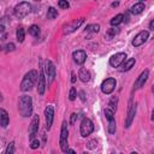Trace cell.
Wrapping results in <instances>:
<instances>
[{"label": "cell", "instance_id": "obj_35", "mask_svg": "<svg viewBox=\"0 0 154 154\" xmlns=\"http://www.w3.org/2000/svg\"><path fill=\"white\" fill-rule=\"evenodd\" d=\"M4 30H5V26L0 24V34H1V32H4Z\"/></svg>", "mask_w": 154, "mask_h": 154}, {"label": "cell", "instance_id": "obj_23", "mask_svg": "<svg viewBox=\"0 0 154 154\" xmlns=\"http://www.w3.org/2000/svg\"><path fill=\"white\" fill-rule=\"evenodd\" d=\"M29 34L31 35V36H34V37H38V35H40V28L37 26V25H31L30 28H29Z\"/></svg>", "mask_w": 154, "mask_h": 154}, {"label": "cell", "instance_id": "obj_6", "mask_svg": "<svg viewBox=\"0 0 154 154\" xmlns=\"http://www.w3.org/2000/svg\"><path fill=\"white\" fill-rule=\"evenodd\" d=\"M116 84H117V82H116L114 78H112V77L106 78V79L101 83V90H102V93H103V94H111V93L114 90Z\"/></svg>", "mask_w": 154, "mask_h": 154}, {"label": "cell", "instance_id": "obj_18", "mask_svg": "<svg viewBox=\"0 0 154 154\" xmlns=\"http://www.w3.org/2000/svg\"><path fill=\"white\" fill-rule=\"evenodd\" d=\"M8 122H10V118H8V113L0 107V126L2 128H6L8 125Z\"/></svg>", "mask_w": 154, "mask_h": 154}, {"label": "cell", "instance_id": "obj_27", "mask_svg": "<svg viewBox=\"0 0 154 154\" xmlns=\"http://www.w3.org/2000/svg\"><path fill=\"white\" fill-rule=\"evenodd\" d=\"M117 102H118V97H117V96H113V97L109 100V107H111V109H112L113 112L117 109Z\"/></svg>", "mask_w": 154, "mask_h": 154}, {"label": "cell", "instance_id": "obj_21", "mask_svg": "<svg viewBox=\"0 0 154 154\" xmlns=\"http://www.w3.org/2000/svg\"><path fill=\"white\" fill-rule=\"evenodd\" d=\"M123 67H122V71H129L134 65H135V58H129L128 60H124L123 61Z\"/></svg>", "mask_w": 154, "mask_h": 154}, {"label": "cell", "instance_id": "obj_32", "mask_svg": "<svg viewBox=\"0 0 154 154\" xmlns=\"http://www.w3.org/2000/svg\"><path fill=\"white\" fill-rule=\"evenodd\" d=\"M76 118H77V114H76V113H72V114H71V119H70V124H71V125L75 124Z\"/></svg>", "mask_w": 154, "mask_h": 154}, {"label": "cell", "instance_id": "obj_14", "mask_svg": "<svg viewBox=\"0 0 154 154\" xmlns=\"http://www.w3.org/2000/svg\"><path fill=\"white\" fill-rule=\"evenodd\" d=\"M38 83H37V91L40 95H42L45 93V87H46V78H45V73H43V66L40 65V75H38Z\"/></svg>", "mask_w": 154, "mask_h": 154}, {"label": "cell", "instance_id": "obj_12", "mask_svg": "<svg viewBox=\"0 0 154 154\" xmlns=\"http://www.w3.org/2000/svg\"><path fill=\"white\" fill-rule=\"evenodd\" d=\"M38 124H40V118H38V116H34L32 117V120H31V123H30V125H29V130H28V132H29V138L30 140H32L34 137H35V135H36V132H37V130H38Z\"/></svg>", "mask_w": 154, "mask_h": 154}, {"label": "cell", "instance_id": "obj_38", "mask_svg": "<svg viewBox=\"0 0 154 154\" xmlns=\"http://www.w3.org/2000/svg\"><path fill=\"white\" fill-rule=\"evenodd\" d=\"M34 1H41V0H34Z\"/></svg>", "mask_w": 154, "mask_h": 154}, {"label": "cell", "instance_id": "obj_4", "mask_svg": "<svg viewBox=\"0 0 154 154\" xmlns=\"http://www.w3.org/2000/svg\"><path fill=\"white\" fill-rule=\"evenodd\" d=\"M67 135H69V131H67V124L66 122H63L61 124V131H60V149L66 153L67 149H69V142H67Z\"/></svg>", "mask_w": 154, "mask_h": 154}, {"label": "cell", "instance_id": "obj_30", "mask_svg": "<svg viewBox=\"0 0 154 154\" xmlns=\"http://www.w3.org/2000/svg\"><path fill=\"white\" fill-rule=\"evenodd\" d=\"M76 96H77V93H76V89L72 87L71 89H70V95H69V99L71 100V101H73L75 99H76Z\"/></svg>", "mask_w": 154, "mask_h": 154}, {"label": "cell", "instance_id": "obj_7", "mask_svg": "<svg viewBox=\"0 0 154 154\" xmlns=\"http://www.w3.org/2000/svg\"><path fill=\"white\" fill-rule=\"evenodd\" d=\"M43 70L46 72V76L48 77V84H51L55 77V67L53 65V63L51 60H46L45 61V66H43Z\"/></svg>", "mask_w": 154, "mask_h": 154}, {"label": "cell", "instance_id": "obj_28", "mask_svg": "<svg viewBox=\"0 0 154 154\" xmlns=\"http://www.w3.org/2000/svg\"><path fill=\"white\" fill-rule=\"evenodd\" d=\"M5 153H6V154H12V153H14V142H11V143L7 146Z\"/></svg>", "mask_w": 154, "mask_h": 154}, {"label": "cell", "instance_id": "obj_5", "mask_svg": "<svg viewBox=\"0 0 154 154\" xmlns=\"http://www.w3.org/2000/svg\"><path fill=\"white\" fill-rule=\"evenodd\" d=\"M79 131H81V135L83 137L89 136L94 131V124H93V122L89 118H83V120L81 123V126H79Z\"/></svg>", "mask_w": 154, "mask_h": 154}, {"label": "cell", "instance_id": "obj_15", "mask_svg": "<svg viewBox=\"0 0 154 154\" xmlns=\"http://www.w3.org/2000/svg\"><path fill=\"white\" fill-rule=\"evenodd\" d=\"M72 58H73V60H75L76 64L82 65V64L85 61V59H87V53H85L84 51H82V49L75 51V52L72 53Z\"/></svg>", "mask_w": 154, "mask_h": 154}, {"label": "cell", "instance_id": "obj_33", "mask_svg": "<svg viewBox=\"0 0 154 154\" xmlns=\"http://www.w3.org/2000/svg\"><path fill=\"white\" fill-rule=\"evenodd\" d=\"M6 48H7V49H6L7 52H10V51H13V49H14V45H13V43H8V45L6 46Z\"/></svg>", "mask_w": 154, "mask_h": 154}, {"label": "cell", "instance_id": "obj_37", "mask_svg": "<svg viewBox=\"0 0 154 154\" xmlns=\"http://www.w3.org/2000/svg\"><path fill=\"white\" fill-rule=\"evenodd\" d=\"M71 81H72V82L76 81V76H75V73H72V78H71Z\"/></svg>", "mask_w": 154, "mask_h": 154}, {"label": "cell", "instance_id": "obj_10", "mask_svg": "<svg viewBox=\"0 0 154 154\" xmlns=\"http://www.w3.org/2000/svg\"><path fill=\"white\" fill-rule=\"evenodd\" d=\"M148 36H149V32H148L147 30L140 31V32L134 37V40H132V42H131V43H132V46H134V47H138V46L143 45V43L147 41Z\"/></svg>", "mask_w": 154, "mask_h": 154}, {"label": "cell", "instance_id": "obj_8", "mask_svg": "<svg viewBox=\"0 0 154 154\" xmlns=\"http://www.w3.org/2000/svg\"><path fill=\"white\" fill-rule=\"evenodd\" d=\"M114 112L111 108H106L105 109V116L108 119V132L109 134H114L116 132V119H114Z\"/></svg>", "mask_w": 154, "mask_h": 154}, {"label": "cell", "instance_id": "obj_13", "mask_svg": "<svg viewBox=\"0 0 154 154\" xmlns=\"http://www.w3.org/2000/svg\"><path fill=\"white\" fill-rule=\"evenodd\" d=\"M45 117H46V125H47V129H51L52 128V124H53V118H54V108L53 106L48 105L45 109Z\"/></svg>", "mask_w": 154, "mask_h": 154}, {"label": "cell", "instance_id": "obj_26", "mask_svg": "<svg viewBox=\"0 0 154 154\" xmlns=\"http://www.w3.org/2000/svg\"><path fill=\"white\" fill-rule=\"evenodd\" d=\"M16 35H17V40H18L19 42H23V41H24L25 32H24V29H23V28H18V29H17Z\"/></svg>", "mask_w": 154, "mask_h": 154}, {"label": "cell", "instance_id": "obj_11", "mask_svg": "<svg viewBox=\"0 0 154 154\" xmlns=\"http://www.w3.org/2000/svg\"><path fill=\"white\" fill-rule=\"evenodd\" d=\"M125 58H126V54L125 53H123V52L116 53V54H113L109 58V65L113 66V67H118V66H120L123 64V61L125 60Z\"/></svg>", "mask_w": 154, "mask_h": 154}, {"label": "cell", "instance_id": "obj_2", "mask_svg": "<svg viewBox=\"0 0 154 154\" xmlns=\"http://www.w3.org/2000/svg\"><path fill=\"white\" fill-rule=\"evenodd\" d=\"M37 78H38V73H37L36 70H30L29 72H26L25 76L23 77V79H22L20 90H22V91H28V90H30V89L34 87V84H35V82L37 81Z\"/></svg>", "mask_w": 154, "mask_h": 154}, {"label": "cell", "instance_id": "obj_29", "mask_svg": "<svg viewBox=\"0 0 154 154\" xmlns=\"http://www.w3.org/2000/svg\"><path fill=\"white\" fill-rule=\"evenodd\" d=\"M58 6L60 7V8H69V2H67V0H59L58 1Z\"/></svg>", "mask_w": 154, "mask_h": 154}, {"label": "cell", "instance_id": "obj_24", "mask_svg": "<svg viewBox=\"0 0 154 154\" xmlns=\"http://www.w3.org/2000/svg\"><path fill=\"white\" fill-rule=\"evenodd\" d=\"M57 17H58V11L54 7H49L48 8V12H47V18L48 19H54Z\"/></svg>", "mask_w": 154, "mask_h": 154}, {"label": "cell", "instance_id": "obj_3", "mask_svg": "<svg viewBox=\"0 0 154 154\" xmlns=\"http://www.w3.org/2000/svg\"><path fill=\"white\" fill-rule=\"evenodd\" d=\"M30 12H31V5L26 1H22L18 5H16V7H14V16L19 19L26 17Z\"/></svg>", "mask_w": 154, "mask_h": 154}, {"label": "cell", "instance_id": "obj_17", "mask_svg": "<svg viewBox=\"0 0 154 154\" xmlns=\"http://www.w3.org/2000/svg\"><path fill=\"white\" fill-rule=\"evenodd\" d=\"M136 105H132L130 108H129V112H128V117H126V120H125V128H130L134 118H135V114H136Z\"/></svg>", "mask_w": 154, "mask_h": 154}, {"label": "cell", "instance_id": "obj_36", "mask_svg": "<svg viewBox=\"0 0 154 154\" xmlns=\"http://www.w3.org/2000/svg\"><path fill=\"white\" fill-rule=\"evenodd\" d=\"M118 5H119V2H118V1H116V2H113V4H112V7H116V6H118Z\"/></svg>", "mask_w": 154, "mask_h": 154}, {"label": "cell", "instance_id": "obj_9", "mask_svg": "<svg viewBox=\"0 0 154 154\" xmlns=\"http://www.w3.org/2000/svg\"><path fill=\"white\" fill-rule=\"evenodd\" d=\"M84 22V18H79V19H76V20H73V22H70V23H67L66 25H64V34H70V32H73L76 29H78L81 25H82V23Z\"/></svg>", "mask_w": 154, "mask_h": 154}, {"label": "cell", "instance_id": "obj_19", "mask_svg": "<svg viewBox=\"0 0 154 154\" xmlns=\"http://www.w3.org/2000/svg\"><path fill=\"white\" fill-rule=\"evenodd\" d=\"M78 77H79V79H81L83 83H87V82L90 81V72H89L87 69L82 67V69H79V71H78Z\"/></svg>", "mask_w": 154, "mask_h": 154}, {"label": "cell", "instance_id": "obj_20", "mask_svg": "<svg viewBox=\"0 0 154 154\" xmlns=\"http://www.w3.org/2000/svg\"><path fill=\"white\" fill-rule=\"evenodd\" d=\"M143 10H144V4H143V2H137V4H135V5L130 8V12H131L132 14H140Z\"/></svg>", "mask_w": 154, "mask_h": 154}, {"label": "cell", "instance_id": "obj_1", "mask_svg": "<svg viewBox=\"0 0 154 154\" xmlns=\"http://www.w3.org/2000/svg\"><path fill=\"white\" fill-rule=\"evenodd\" d=\"M18 111L22 117H30L32 113V99L28 95H22L18 103Z\"/></svg>", "mask_w": 154, "mask_h": 154}, {"label": "cell", "instance_id": "obj_25", "mask_svg": "<svg viewBox=\"0 0 154 154\" xmlns=\"http://www.w3.org/2000/svg\"><path fill=\"white\" fill-rule=\"evenodd\" d=\"M99 30H100L99 24H89L85 28V31H88V32H99Z\"/></svg>", "mask_w": 154, "mask_h": 154}, {"label": "cell", "instance_id": "obj_34", "mask_svg": "<svg viewBox=\"0 0 154 154\" xmlns=\"http://www.w3.org/2000/svg\"><path fill=\"white\" fill-rule=\"evenodd\" d=\"M153 28H154V20H150V23H149V29L153 30Z\"/></svg>", "mask_w": 154, "mask_h": 154}, {"label": "cell", "instance_id": "obj_31", "mask_svg": "<svg viewBox=\"0 0 154 154\" xmlns=\"http://www.w3.org/2000/svg\"><path fill=\"white\" fill-rule=\"evenodd\" d=\"M38 146H40V141L38 140H31V143H30V148L31 149H36V148H38Z\"/></svg>", "mask_w": 154, "mask_h": 154}, {"label": "cell", "instance_id": "obj_22", "mask_svg": "<svg viewBox=\"0 0 154 154\" xmlns=\"http://www.w3.org/2000/svg\"><path fill=\"white\" fill-rule=\"evenodd\" d=\"M123 18H124V16L122 14V13H119V14H117V16H114L112 19H111V25H113V26H116V25H118V24H120L122 22H123Z\"/></svg>", "mask_w": 154, "mask_h": 154}, {"label": "cell", "instance_id": "obj_16", "mask_svg": "<svg viewBox=\"0 0 154 154\" xmlns=\"http://www.w3.org/2000/svg\"><path fill=\"white\" fill-rule=\"evenodd\" d=\"M148 75H149V71H148V70H144V71L138 76V78H137L136 82H135V89H140V88H142V87L144 85V83H146L147 79H148Z\"/></svg>", "mask_w": 154, "mask_h": 154}]
</instances>
